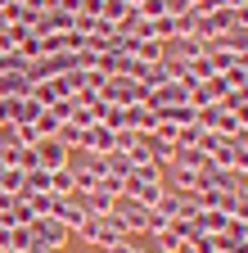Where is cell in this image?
Masks as SVG:
<instances>
[{
    "label": "cell",
    "mask_w": 248,
    "mask_h": 253,
    "mask_svg": "<svg viewBox=\"0 0 248 253\" xmlns=\"http://www.w3.org/2000/svg\"><path fill=\"white\" fill-rule=\"evenodd\" d=\"M203 50H208V45H203L199 37H172V41H167V59H176V63H194Z\"/></svg>",
    "instance_id": "52a82bcc"
},
{
    "label": "cell",
    "mask_w": 248,
    "mask_h": 253,
    "mask_svg": "<svg viewBox=\"0 0 248 253\" xmlns=\"http://www.w3.org/2000/svg\"><path fill=\"white\" fill-rule=\"evenodd\" d=\"M100 100H104V104H117V109L144 104V100H149V86H144L140 77H108L104 90H100Z\"/></svg>",
    "instance_id": "277c9868"
},
{
    "label": "cell",
    "mask_w": 248,
    "mask_h": 253,
    "mask_svg": "<svg viewBox=\"0 0 248 253\" xmlns=\"http://www.w3.org/2000/svg\"><path fill=\"white\" fill-rule=\"evenodd\" d=\"M50 176L54 172H45V168H27L23 172V195H54V190H50Z\"/></svg>",
    "instance_id": "30bf717a"
},
{
    "label": "cell",
    "mask_w": 248,
    "mask_h": 253,
    "mask_svg": "<svg viewBox=\"0 0 248 253\" xmlns=\"http://www.w3.org/2000/svg\"><path fill=\"white\" fill-rule=\"evenodd\" d=\"M50 217H59V221H64V226L77 235V226L86 221V208H81V199H77V195H64V199L54 195V212H50Z\"/></svg>",
    "instance_id": "8992f818"
},
{
    "label": "cell",
    "mask_w": 248,
    "mask_h": 253,
    "mask_svg": "<svg viewBox=\"0 0 248 253\" xmlns=\"http://www.w3.org/2000/svg\"><path fill=\"white\" fill-rule=\"evenodd\" d=\"M0 190H9V195H23V168H5V172H0Z\"/></svg>",
    "instance_id": "4fadbf2b"
},
{
    "label": "cell",
    "mask_w": 248,
    "mask_h": 253,
    "mask_svg": "<svg viewBox=\"0 0 248 253\" xmlns=\"http://www.w3.org/2000/svg\"><path fill=\"white\" fill-rule=\"evenodd\" d=\"M77 235L90 244V253H108L113 244H122V240H131L127 231H122V221L108 212V217H86L81 226H77Z\"/></svg>",
    "instance_id": "6da1fadb"
},
{
    "label": "cell",
    "mask_w": 248,
    "mask_h": 253,
    "mask_svg": "<svg viewBox=\"0 0 248 253\" xmlns=\"http://www.w3.org/2000/svg\"><path fill=\"white\" fill-rule=\"evenodd\" d=\"M131 9H136V5H127V0H100V18H104V23H122Z\"/></svg>",
    "instance_id": "8fae6325"
},
{
    "label": "cell",
    "mask_w": 248,
    "mask_h": 253,
    "mask_svg": "<svg viewBox=\"0 0 248 253\" xmlns=\"http://www.w3.org/2000/svg\"><path fill=\"white\" fill-rule=\"evenodd\" d=\"M50 190H54L59 199H64V195H72V190H77V185H72V172H68V168H59V172L50 176Z\"/></svg>",
    "instance_id": "7c38bea8"
},
{
    "label": "cell",
    "mask_w": 248,
    "mask_h": 253,
    "mask_svg": "<svg viewBox=\"0 0 248 253\" xmlns=\"http://www.w3.org/2000/svg\"><path fill=\"white\" fill-rule=\"evenodd\" d=\"M127 5H140V0H127Z\"/></svg>",
    "instance_id": "9a60e30c"
},
{
    "label": "cell",
    "mask_w": 248,
    "mask_h": 253,
    "mask_svg": "<svg viewBox=\"0 0 248 253\" xmlns=\"http://www.w3.org/2000/svg\"><path fill=\"white\" fill-rule=\"evenodd\" d=\"M14 208V195H9V190H0V212H9Z\"/></svg>",
    "instance_id": "5bb4252c"
},
{
    "label": "cell",
    "mask_w": 248,
    "mask_h": 253,
    "mask_svg": "<svg viewBox=\"0 0 248 253\" xmlns=\"http://www.w3.org/2000/svg\"><path fill=\"white\" fill-rule=\"evenodd\" d=\"M113 217L122 221V231H127L131 240H140V235H153V231L163 226V221L153 217V208H144V204H136V199H127V195H122V199L113 204Z\"/></svg>",
    "instance_id": "7a4b0ae2"
},
{
    "label": "cell",
    "mask_w": 248,
    "mask_h": 253,
    "mask_svg": "<svg viewBox=\"0 0 248 253\" xmlns=\"http://www.w3.org/2000/svg\"><path fill=\"white\" fill-rule=\"evenodd\" d=\"M32 149H36V158H41V168H45V172H59V168H68V163H72V149H68V145H59V136H41Z\"/></svg>",
    "instance_id": "5b68a950"
},
{
    "label": "cell",
    "mask_w": 248,
    "mask_h": 253,
    "mask_svg": "<svg viewBox=\"0 0 248 253\" xmlns=\"http://www.w3.org/2000/svg\"><path fill=\"white\" fill-rule=\"evenodd\" d=\"M27 231H32V249L36 253H64L68 240H72V231L59 217H36V221H27Z\"/></svg>",
    "instance_id": "3957f363"
},
{
    "label": "cell",
    "mask_w": 248,
    "mask_h": 253,
    "mask_svg": "<svg viewBox=\"0 0 248 253\" xmlns=\"http://www.w3.org/2000/svg\"><path fill=\"white\" fill-rule=\"evenodd\" d=\"M158 113V122H172V126H194L199 122V109L194 104H163V109H153Z\"/></svg>",
    "instance_id": "ba28073f"
},
{
    "label": "cell",
    "mask_w": 248,
    "mask_h": 253,
    "mask_svg": "<svg viewBox=\"0 0 248 253\" xmlns=\"http://www.w3.org/2000/svg\"><path fill=\"white\" fill-rule=\"evenodd\" d=\"M153 217H158V221L185 217V195H176V190H163V195H158V204H153Z\"/></svg>",
    "instance_id": "9c48e42d"
}]
</instances>
